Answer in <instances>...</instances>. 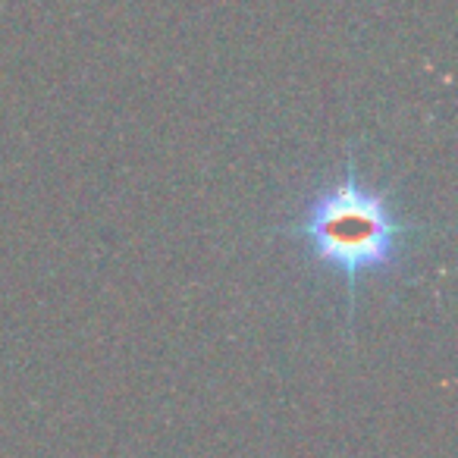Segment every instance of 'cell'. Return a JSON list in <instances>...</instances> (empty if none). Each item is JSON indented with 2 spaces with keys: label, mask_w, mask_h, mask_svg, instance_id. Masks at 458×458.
Returning a JSON list of instances; mask_svg holds the SVG:
<instances>
[{
  "label": "cell",
  "mask_w": 458,
  "mask_h": 458,
  "mask_svg": "<svg viewBox=\"0 0 458 458\" xmlns=\"http://www.w3.org/2000/svg\"><path fill=\"white\" fill-rule=\"evenodd\" d=\"M276 233L301 245L314 267L343 276L352 324L361 280L405 267L424 242L427 226L402 214L393 189L370 182L358 170L355 154H349L343 173L320 182Z\"/></svg>",
  "instance_id": "obj_1"
}]
</instances>
